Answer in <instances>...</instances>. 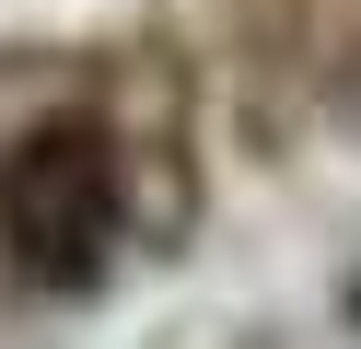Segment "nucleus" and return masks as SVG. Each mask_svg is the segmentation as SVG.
Masks as SVG:
<instances>
[{"mask_svg":"<svg viewBox=\"0 0 361 349\" xmlns=\"http://www.w3.org/2000/svg\"><path fill=\"white\" fill-rule=\"evenodd\" d=\"M117 209H128V175L94 116H47L0 152V256L35 291H82L117 256Z\"/></svg>","mask_w":361,"mask_h":349,"instance_id":"nucleus-1","label":"nucleus"}]
</instances>
